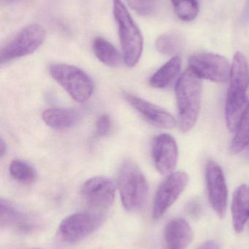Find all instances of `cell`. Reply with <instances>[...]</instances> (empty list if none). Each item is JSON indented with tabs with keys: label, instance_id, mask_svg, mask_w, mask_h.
Returning a JSON list of instances; mask_svg holds the SVG:
<instances>
[{
	"label": "cell",
	"instance_id": "1",
	"mask_svg": "<svg viewBox=\"0 0 249 249\" xmlns=\"http://www.w3.org/2000/svg\"><path fill=\"white\" fill-rule=\"evenodd\" d=\"M229 80L225 118L229 130L235 131L249 105L247 96L249 65L247 58L242 53L237 52L234 55Z\"/></svg>",
	"mask_w": 249,
	"mask_h": 249
},
{
	"label": "cell",
	"instance_id": "2",
	"mask_svg": "<svg viewBox=\"0 0 249 249\" xmlns=\"http://www.w3.org/2000/svg\"><path fill=\"white\" fill-rule=\"evenodd\" d=\"M202 89L201 78L190 68L177 82L175 96L181 131H189L197 123L201 107Z\"/></svg>",
	"mask_w": 249,
	"mask_h": 249
},
{
	"label": "cell",
	"instance_id": "3",
	"mask_svg": "<svg viewBox=\"0 0 249 249\" xmlns=\"http://www.w3.org/2000/svg\"><path fill=\"white\" fill-rule=\"evenodd\" d=\"M114 18L118 25V36L127 66L137 65L143 53V36L127 7L121 0L113 1Z\"/></svg>",
	"mask_w": 249,
	"mask_h": 249
},
{
	"label": "cell",
	"instance_id": "4",
	"mask_svg": "<svg viewBox=\"0 0 249 249\" xmlns=\"http://www.w3.org/2000/svg\"><path fill=\"white\" fill-rule=\"evenodd\" d=\"M118 187L126 211L135 212L146 203L149 184L137 164L130 160L124 161L118 173Z\"/></svg>",
	"mask_w": 249,
	"mask_h": 249
},
{
	"label": "cell",
	"instance_id": "5",
	"mask_svg": "<svg viewBox=\"0 0 249 249\" xmlns=\"http://www.w3.org/2000/svg\"><path fill=\"white\" fill-rule=\"evenodd\" d=\"M49 73L76 102L84 103L92 96L93 81L81 69L69 64H53L50 67Z\"/></svg>",
	"mask_w": 249,
	"mask_h": 249
},
{
	"label": "cell",
	"instance_id": "6",
	"mask_svg": "<svg viewBox=\"0 0 249 249\" xmlns=\"http://www.w3.org/2000/svg\"><path fill=\"white\" fill-rule=\"evenodd\" d=\"M45 39V31L40 25L32 23L25 26L1 47L0 62L3 64L33 53Z\"/></svg>",
	"mask_w": 249,
	"mask_h": 249
},
{
	"label": "cell",
	"instance_id": "7",
	"mask_svg": "<svg viewBox=\"0 0 249 249\" xmlns=\"http://www.w3.org/2000/svg\"><path fill=\"white\" fill-rule=\"evenodd\" d=\"M105 219V213L93 210L73 213L60 223L58 233L65 242L77 243L100 228Z\"/></svg>",
	"mask_w": 249,
	"mask_h": 249
},
{
	"label": "cell",
	"instance_id": "8",
	"mask_svg": "<svg viewBox=\"0 0 249 249\" xmlns=\"http://www.w3.org/2000/svg\"><path fill=\"white\" fill-rule=\"evenodd\" d=\"M189 68L200 78L224 83L230 79L231 67L229 61L223 55L200 53L190 57Z\"/></svg>",
	"mask_w": 249,
	"mask_h": 249
},
{
	"label": "cell",
	"instance_id": "9",
	"mask_svg": "<svg viewBox=\"0 0 249 249\" xmlns=\"http://www.w3.org/2000/svg\"><path fill=\"white\" fill-rule=\"evenodd\" d=\"M189 182L188 174L184 171L172 173L158 188L153 205V218L159 219L175 203Z\"/></svg>",
	"mask_w": 249,
	"mask_h": 249
},
{
	"label": "cell",
	"instance_id": "10",
	"mask_svg": "<svg viewBox=\"0 0 249 249\" xmlns=\"http://www.w3.org/2000/svg\"><path fill=\"white\" fill-rule=\"evenodd\" d=\"M81 194L92 210L104 213L115 200V184L107 177H92L83 184Z\"/></svg>",
	"mask_w": 249,
	"mask_h": 249
},
{
	"label": "cell",
	"instance_id": "11",
	"mask_svg": "<svg viewBox=\"0 0 249 249\" xmlns=\"http://www.w3.org/2000/svg\"><path fill=\"white\" fill-rule=\"evenodd\" d=\"M206 178L211 205L216 214L222 218L228 206V190L220 165L214 161H209L206 168Z\"/></svg>",
	"mask_w": 249,
	"mask_h": 249
},
{
	"label": "cell",
	"instance_id": "12",
	"mask_svg": "<svg viewBox=\"0 0 249 249\" xmlns=\"http://www.w3.org/2000/svg\"><path fill=\"white\" fill-rule=\"evenodd\" d=\"M176 141L171 135H158L152 142V157L157 171L162 175L172 174L178 162Z\"/></svg>",
	"mask_w": 249,
	"mask_h": 249
},
{
	"label": "cell",
	"instance_id": "13",
	"mask_svg": "<svg viewBox=\"0 0 249 249\" xmlns=\"http://www.w3.org/2000/svg\"><path fill=\"white\" fill-rule=\"evenodd\" d=\"M127 102L151 124L165 129L175 127L176 121L163 108L130 93L124 94Z\"/></svg>",
	"mask_w": 249,
	"mask_h": 249
},
{
	"label": "cell",
	"instance_id": "14",
	"mask_svg": "<svg viewBox=\"0 0 249 249\" xmlns=\"http://www.w3.org/2000/svg\"><path fill=\"white\" fill-rule=\"evenodd\" d=\"M0 225L1 228L28 232L35 228L36 221L16 207L11 202L1 199Z\"/></svg>",
	"mask_w": 249,
	"mask_h": 249
},
{
	"label": "cell",
	"instance_id": "15",
	"mask_svg": "<svg viewBox=\"0 0 249 249\" xmlns=\"http://www.w3.org/2000/svg\"><path fill=\"white\" fill-rule=\"evenodd\" d=\"M194 238L190 224L183 219H172L165 230V241L168 249H186Z\"/></svg>",
	"mask_w": 249,
	"mask_h": 249
},
{
	"label": "cell",
	"instance_id": "16",
	"mask_svg": "<svg viewBox=\"0 0 249 249\" xmlns=\"http://www.w3.org/2000/svg\"><path fill=\"white\" fill-rule=\"evenodd\" d=\"M232 217L234 229L240 233L244 231L249 219V186L243 184L234 193Z\"/></svg>",
	"mask_w": 249,
	"mask_h": 249
},
{
	"label": "cell",
	"instance_id": "17",
	"mask_svg": "<svg viewBox=\"0 0 249 249\" xmlns=\"http://www.w3.org/2000/svg\"><path fill=\"white\" fill-rule=\"evenodd\" d=\"M42 121L47 125L57 130L70 128L77 124L80 115L74 109L50 108L42 112Z\"/></svg>",
	"mask_w": 249,
	"mask_h": 249
},
{
	"label": "cell",
	"instance_id": "18",
	"mask_svg": "<svg viewBox=\"0 0 249 249\" xmlns=\"http://www.w3.org/2000/svg\"><path fill=\"white\" fill-rule=\"evenodd\" d=\"M181 64L179 56L172 57L151 77V86L155 89H165L169 86L181 71Z\"/></svg>",
	"mask_w": 249,
	"mask_h": 249
},
{
	"label": "cell",
	"instance_id": "19",
	"mask_svg": "<svg viewBox=\"0 0 249 249\" xmlns=\"http://www.w3.org/2000/svg\"><path fill=\"white\" fill-rule=\"evenodd\" d=\"M92 49L96 58L109 67H117L121 64V57L116 48L106 39L96 36L92 43Z\"/></svg>",
	"mask_w": 249,
	"mask_h": 249
},
{
	"label": "cell",
	"instance_id": "20",
	"mask_svg": "<svg viewBox=\"0 0 249 249\" xmlns=\"http://www.w3.org/2000/svg\"><path fill=\"white\" fill-rule=\"evenodd\" d=\"M9 172L13 179L21 184H32L37 178L36 171L33 167L21 160L12 161L9 166Z\"/></svg>",
	"mask_w": 249,
	"mask_h": 249
},
{
	"label": "cell",
	"instance_id": "21",
	"mask_svg": "<svg viewBox=\"0 0 249 249\" xmlns=\"http://www.w3.org/2000/svg\"><path fill=\"white\" fill-rule=\"evenodd\" d=\"M249 145V105L238 124L236 134L232 142L230 151L232 154L240 153Z\"/></svg>",
	"mask_w": 249,
	"mask_h": 249
},
{
	"label": "cell",
	"instance_id": "22",
	"mask_svg": "<svg viewBox=\"0 0 249 249\" xmlns=\"http://www.w3.org/2000/svg\"><path fill=\"white\" fill-rule=\"evenodd\" d=\"M175 14L183 21H192L200 12L199 0H171Z\"/></svg>",
	"mask_w": 249,
	"mask_h": 249
},
{
	"label": "cell",
	"instance_id": "23",
	"mask_svg": "<svg viewBox=\"0 0 249 249\" xmlns=\"http://www.w3.org/2000/svg\"><path fill=\"white\" fill-rule=\"evenodd\" d=\"M182 42V39L178 34H165L158 38L156 42V48L163 55H172L181 50Z\"/></svg>",
	"mask_w": 249,
	"mask_h": 249
},
{
	"label": "cell",
	"instance_id": "24",
	"mask_svg": "<svg viewBox=\"0 0 249 249\" xmlns=\"http://www.w3.org/2000/svg\"><path fill=\"white\" fill-rule=\"evenodd\" d=\"M111 118L108 115H101L98 118L96 122V134L99 136H105L108 134L111 130Z\"/></svg>",
	"mask_w": 249,
	"mask_h": 249
},
{
	"label": "cell",
	"instance_id": "25",
	"mask_svg": "<svg viewBox=\"0 0 249 249\" xmlns=\"http://www.w3.org/2000/svg\"><path fill=\"white\" fill-rule=\"evenodd\" d=\"M131 7L141 15H149L153 10V6L149 0H129Z\"/></svg>",
	"mask_w": 249,
	"mask_h": 249
},
{
	"label": "cell",
	"instance_id": "26",
	"mask_svg": "<svg viewBox=\"0 0 249 249\" xmlns=\"http://www.w3.org/2000/svg\"><path fill=\"white\" fill-rule=\"evenodd\" d=\"M249 22V0H247L245 7L241 16V23L242 24L248 23Z\"/></svg>",
	"mask_w": 249,
	"mask_h": 249
},
{
	"label": "cell",
	"instance_id": "27",
	"mask_svg": "<svg viewBox=\"0 0 249 249\" xmlns=\"http://www.w3.org/2000/svg\"><path fill=\"white\" fill-rule=\"evenodd\" d=\"M197 249H220L219 245L214 241H208L203 245L200 246Z\"/></svg>",
	"mask_w": 249,
	"mask_h": 249
},
{
	"label": "cell",
	"instance_id": "28",
	"mask_svg": "<svg viewBox=\"0 0 249 249\" xmlns=\"http://www.w3.org/2000/svg\"><path fill=\"white\" fill-rule=\"evenodd\" d=\"M6 152H7V146H6L4 141L1 139V141H0V153H1V158L5 155Z\"/></svg>",
	"mask_w": 249,
	"mask_h": 249
},
{
	"label": "cell",
	"instance_id": "29",
	"mask_svg": "<svg viewBox=\"0 0 249 249\" xmlns=\"http://www.w3.org/2000/svg\"><path fill=\"white\" fill-rule=\"evenodd\" d=\"M18 0H1L2 4H13V3L16 2Z\"/></svg>",
	"mask_w": 249,
	"mask_h": 249
},
{
	"label": "cell",
	"instance_id": "30",
	"mask_svg": "<svg viewBox=\"0 0 249 249\" xmlns=\"http://www.w3.org/2000/svg\"><path fill=\"white\" fill-rule=\"evenodd\" d=\"M38 249V248H30V249Z\"/></svg>",
	"mask_w": 249,
	"mask_h": 249
}]
</instances>
